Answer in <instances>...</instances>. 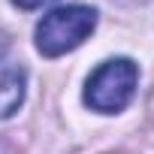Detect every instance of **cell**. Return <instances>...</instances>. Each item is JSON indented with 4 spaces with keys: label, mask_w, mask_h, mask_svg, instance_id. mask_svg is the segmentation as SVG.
<instances>
[{
    "label": "cell",
    "mask_w": 154,
    "mask_h": 154,
    "mask_svg": "<svg viewBox=\"0 0 154 154\" xmlns=\"http://www.w3.org/2000/svg\"><path fill=\"white\" fill-rule=\"evenodd\" d=\"M94 27H97V9L91 6L72 3V6L51 9L36 24V48L45 57H60L72 48H79L94 33Z\"/></svg>",
    "instance_id": "cell-1"
},
{
    "label": "cell",
    "mask_w": 154,
    "mask_h": 154,
    "mask_svg": "<svg viewBox=\"0 0 154 154\" xmlns=\"http://www.w3.org/2000/svg\"><path fill=\"white\" fill-rule=\"evenodd\" d=\"M136 82H139V66L130 57H112L91 72L85 85V103L94 112L115 115L133 100Z\"/></svg>",
    "instance_id": "cell-2"
},
{
    "label": "cell",
    "mask_w": 154,
    "mask_h": 154,
    "mask_svg": "<svg viewBox=\"0 0 154 154\" xmlns=\"http://www.w3.org/2000/svg\"><path fill=\"white\" fill-rule=\"evenodd\" d=\"M24 85H27L24 66L0 57V118L18 112V106L24 103Z\"/></svg>",
    "instance_id": "cell-3"
},
{
    "label": "cell",
    "mask_w": 154,
    "mask_h": 154,
    "mask_svg": "<svg viewBox=\"0 0 154 154\" xmlns=\"http://www.w3.org/2000/svg\"><path fill=\"white\" fill-rule=\"evenodd\" d=\"M15 6H21V9H39V6H48V3H54V0H12Z\"/></svg>",
    "instance_id": "cell-4"
},
{
    "label": "cell",
    "mask_w": 154,
    "mask_h": 154,
    "mask_svg": "<svg viewBox=\"0 0 154 154\" xmlns=\"http://www.w3.org/2000/svg\"><path fill=\"white\" fill-rule=\"evenodd\" d=\"M0 154H15V148H12L6 139H0Z\"/></svg>",
    "instance_id": "cell-5"
},
{
    "label": "cell",
    "mask_w": 154,
    "mask_h": 154,
    "mask_svg": "<svg viewBox=\"0 0 154 154\" xmlns=\"http://www.w3.org/2000/svg\"><path fill=\"white\" fill-rule=\"evenodd\" d=\"M6 45H9V42H6V36L0 33V57H3V51H6Z\"/></svg>",
    "instance_id": "cell-6"
},
{
    "label": "cell",
    "mask_w": 154,
    "mask_h": 154,
    "mask_svg": "<svg viewBox=\"0 0 154 154\" xmlns=\"http://www.w3.org/2000/svg\"><path fill=\"white\" fill-rule=\"evenodd\" d=\"M124 3H145V0H124Z\"/></svg>",
    "instance_id": "cell-7"
}]
</instances>
